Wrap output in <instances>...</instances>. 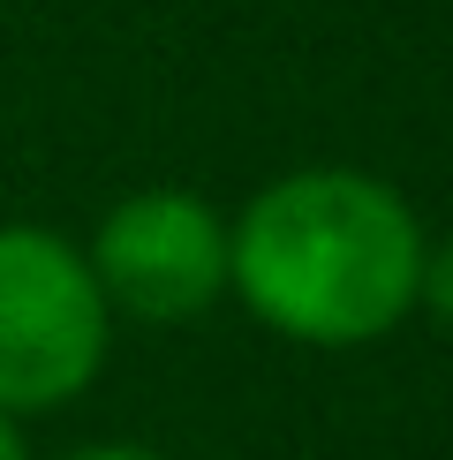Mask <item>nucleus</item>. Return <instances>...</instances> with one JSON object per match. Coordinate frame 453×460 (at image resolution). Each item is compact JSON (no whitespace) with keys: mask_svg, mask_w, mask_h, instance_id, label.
Returning <instances> with one entry per match:
<instances>
[{"mask_svg":"<svg viewBox=\"0 0 453 460\" xmlns=\"http://www.w3.org/2000/svg\"><path fill=\"white\" fill-rule=\"evenodd\" d=\"M423 219L393 181L355 166H302L264 181L226 219V295L295 348H370L415 310Z\"/></svg>","mask_w":453,"mask_h":460,"instance_id":"1","label":"nucleus"},{"mask_svg":"<svg viewBox=\"0 0 453 460\" xmlns=\"http://www.w3.org/2000/svg\"><path fill=\"white\" fill-rule=\"evenodd\" d=\"M113 310L91 257L53 226H0V415H53L106 370Z\"/></svg>","mask_w":453,"mask_h":460,"instance_id":"2","label":"nucleus"},{"mask_svg":"<svg viewBox=\"0 0 453 460\" xmlns=\"http://www.w3.org/2000/svg\"><path fill=\"white\" fill-rule=\"evenodd\" d=\"M84 257L106 310L137 324H189L226 295V219L174 181L129 189L121 204H106Z\"/></svg>","mask_w":453,"mask_h":460,"instance_id":"3","label":"nucleus"},{"mask_svg":"<svg viewBox=\"0 0 453 460\" xmlns=\"http://www.w3.org/2000/svg\"><path fill=\"white\" fill-rule=\"evenodd\" d=\"M415 310H431L439 324H453V242L423 249V287H415Z\"/></svg>","mask_w":453,"mask_h":460,"instance_id":"4","label":"nucleus"},{"mask_svg":"<svg viewBox=\"0 0 453 460\" xmlns=\"http://www.w3.org/2000/svg\"><path fill=\"white\" fill-rule=\"evenodd\" d=\"M61 460H166V453L137 446V438H99V446H76V453H61Z\"/></svg>","mask_w":453,"mask_h":460,"instance_id":"5","label":"nucleus"},{"mask_svg":"<svg viewBox=\"0 0 453 460\" xmlns=\"http://www.w3.org/2000/svg\"><path fill=\"white\" fill-rule=\"evenodd\" d=\"M0 460H31V446H23V423H15V415H0Z\"/></svg>","mask_w":453,"mask_h":460,"instance_id":"6","label":"nucleus"}]
</instances>
